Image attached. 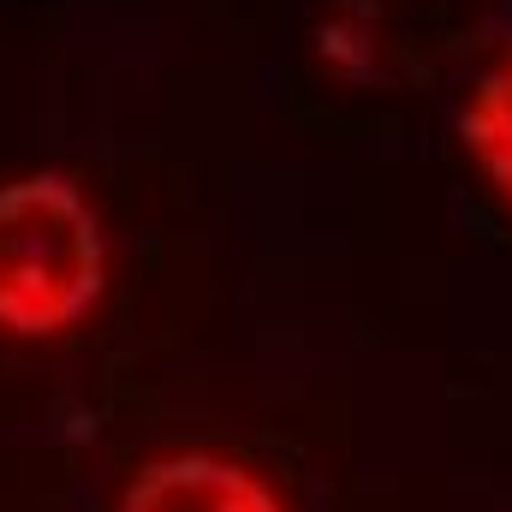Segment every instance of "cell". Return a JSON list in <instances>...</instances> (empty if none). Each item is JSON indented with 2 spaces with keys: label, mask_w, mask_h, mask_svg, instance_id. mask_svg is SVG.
Returning <instances> with one entry per match:
<instances>
[{
  "label": "cell",
  "mask_w": 512,
  "mask_h": 512,
  "mask_svg": "<svg viewBox=\"0 0 512 512\" xmlns=\"http://www.w3.org/2000/svg\"><path fill=\"white\" fill-rule=\"evenodd\" d=\"M108 286L102 221L66 173L0 185V328L60 334Z\"/></svg>",
  "instance_id": "6da1fadb"
},
{
  "label": "cell",
  "mask_w": 512,
  "mask_h": 512,
  "mask_svg": "<svg viewBox=\"0 0 512 512\" xmlns=\"http://www.w3.org/2000/svg\"><path fill=\"white\" fill-rule=\"evenodd\" d=\"M126 512H286L251 465L221 453L155 459L126 495Z\"/></svg>",
  "instance_id": "7a4b0ae2"
},
{
  "label": "cell",
  "mask_w": 512,
  "mask_h": 512,
  "mask_svg": "<svg viewBox=\"0 0 512 512\" xmlns=\"http://www.w3.org/2000/svg\"><path fill=\"white\" fill-rule=\"evenodd\" d=\"M465 143H471L483 179L495 191H507L512 203V54L477 84V96L465 108Z\"/></svg>",
  "instance_id": "3957f363"
}]
</instances>
